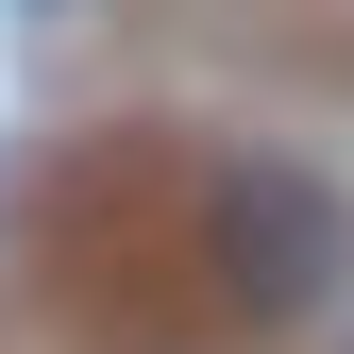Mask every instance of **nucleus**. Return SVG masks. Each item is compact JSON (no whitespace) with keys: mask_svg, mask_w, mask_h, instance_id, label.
Returning a JSON list of instances; mask_svg holds the SVG:
<instances>
[{"mask_svg":"<svg viewBox=\"0 0 354 354\" xmlns=\"http://www.w3.org/2000/svg\"><path fill=\"white\" fill-rule=\"evenodd\" d=\"M203 236H219L236 321H321L337 270H354V203L321 186V169H236V186L203 203Z\"/></svg>","mask_w":354,"mask_h":354,"instance_id":"nucleus-1","label":"nucleus"},{"mask_svg":"<svg viewBox=\"0 0 354 354\" xmlns=\"http://www.w3.org/2000/svg\"><path fill=\"white\" fill-rule=\"evenodd\" d=\"M17 17H51V0H17Z\"/></svg>","mask_w":354,"mask_h":354,"instance_id":"nucleus-2","label":"nucleus"}]
</instances>
